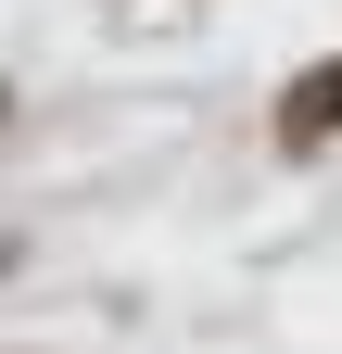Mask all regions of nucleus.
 Instances as JSON below:
<instances>
[{
  "label": "nucleus",
  "mask_w": 342,
  "mask_h": 354,
  "mask_svg": "<svg viewBox=\"0 0 342 354\" xmlns=\"http://www.w3.org/2000/svg\"><path fill=\"white\" fill-rule=\"evenodd\" d=\"M279 127H291V140H330V127H342V64H317L305 88H291V114H279Z\"/></svg>",
  "instance_id": "nucleus-1"
}]
</instances>
